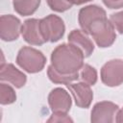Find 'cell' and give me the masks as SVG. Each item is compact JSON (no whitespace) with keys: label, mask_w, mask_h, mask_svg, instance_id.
I'll return each instance as SVG.
<instances>
[{"label":"cell","mask_w":123,"mask_h":123,"mask_svg":"<svg viewBox=\"0 0 123 123\" xmlns=\"http://www.w3.org/2000/svg\"><path fill=\"white\" fill-rule=\"evenodd\" d=\"M85 56L71 43L58 45L51 53V65L61 74H73L82 69Z\"/></svg>","instance_id":"6da1fadb"},{"label":"cell","mask_w":123,"mask_h":123,"mask_svg":"<svg viewBox=\"0 0 123 123\" xmlns=\"http://www.w3.org/2000/svg\"><path fill=\"white\" fill-rule=\"evenodd\" d=\"M114 30L113 25L107 16L95 19L88 28L89 35L100 48H107L113 44L116 38Z\"/></svg>","instance_id":"7a4b0ae2"},{"label":"cell","mask_w":123,"mask_h":123,"mask_svg":"<svg viewBox=\"0 0 123 123\" xmlns=\"http://www.w3.org/2000/svg\"><path fill=\"white\" fill-rule=\"evenodd\" d=\"M16 63L28 73H37L44 68L46 57L36 48L23 46L17 53Z\"/></svg>","instance_id":"3957f363"},{"label":"cell","mask_w":123,"mask_h":123,"mask_svg":"<svg viewBox=\"0 0 123 123\" xmlns=\"http://www.w3.org/2000/svg\"><path fill=\"white\" fill-rule=\"evenodd\" d=\"M40 30L46 42H57L63 37L65 26L60 16L49 14L40 19Z\"/></svg>","instance_id":"277c9868"},{"label":"cell","mask_w":123,"mask_h":123,"mask_svg":"<svg viewBox=\"0 0 123 123\" xmlns=\"http://www.w3.org/2000/svg\"><path fill=\"white\" fill-rule=\"evenodd\" d=\"M101 81L104 85L113 87L123 84V60L113 59L107 62L101 68Z\"/></svg>","instance_id":"5b68a950"},{"label":"cell","mask_w":123,"mask_h":123,"mask_svg":"<svg viewBox=\"0 0 123 123\" xmlns=\"http://www.w3.org/2000/svg\"><path fill=\"white\" fill-rule=\"evenodd\" d=\"M118 110V105L112 102H98L92 108L90 113V121L92 123H112L115 121V116Z\"/></svg>","instance_id":"8992f818"},{"label":"cell","mask_w":123,"mask_h":123,"mask_svg":"<svg viewBox=\"0 0 123 123\" xmlns=\"http://www.w3.org/2000/svg\"><path fill=\"white\" fill-rule=\"evenodd\" d=\"M21 22L12 14H4L0 17V37L4 41L16 40L21 34Z\"/></svg>","instance_id":"52a82bcc"},{"label":"cell","mask_w":123,"mask_h":123,"mask_svg":"<svg viewBox=\"0 0 123 123\" xmlns=\"http://www.w3.org/2000/svg\"><path fill=\"white\" fill-rule=\"evenodd\" d=\"M48 104L52 112L67 113L70 111L72 100L65 89L56 87L52 89L48 95Z\"/></svg>","instance_id":"ba28073f"},{"label":"cell","mask_w":123,"mask_h":123,"mask_svg":"<svg viewBox=\"0 0 123 123\" xmlns=\"http://www.w3.org/2000/svg\"><path fill=\"white\" fill-rule=\"evenodd\" d=\"M21 35L24 40L31 45H42L46 41L41 34L40 19L29 18L21 26Z\"/></svg>","instance_id":"9c48e42d"},{"label":"cell","mask_w":123,"mask_h":123,"mask_svg":"<svg viewBox=\"0 0 123 123\" xmlns=\"http://www.w3.org/2000/svg\"><path fill=\"white\" fill-rule=\"evenodd\" d=\"M65 86L72 93L77 107L82 109H87L90 106L93 99V92L88 84L80 82L76 84L69 83Z\"/></svg>","instance_id":"30bf717a"},{"label":"cell","mask_w":123,"mask_h":123,"mask_svg":"<svg viewBox=\"0 0 123 123\" xmlns=\"http://www.w3.org/2000/svg\"><path fill=\"white\" fill-rule=\"evenodd\" d=\"M107 13L106 11L97 6V5H88L84 8H82L78 14V21L80 24V27L82 28V31L86 33V35L89 34L88 28L89 25L97 18L100 17H106Z\"/></svg>","instance_id":"8fae6325"},{"label":"cell","mask_w":123,"mask_h":123,"mask_svg":"<svg viewBox=\"0 0 123 123\" xmlns=\"http://www.w3.org/2000/svg\"><path fill=\"white\" fill-rule=\"evenodd\" d=\"M0 80L11 83L16 88H21L27 82V76L12 63H4L0 66Z\"/></svg>","instance_id":"7c38bea8"},{"label":"cell","mask_w":123,"mask_h":123,"mask_svg":"<svg viewBox=\"0 0 123 123\" xmlns=\"http://www.w3.org/2000/svg\"><path fill=\"white\" fill-rule=\"evenodd\" d=\"M68 42L77 46L84 54L85 58L89 57L94 51V44L86 33L81 30H72L68 35Z\"/></svg>","instance_id":"4fadbf2b"},{"label":"cell","mask_w":123,"mask_h":123,"mask_svg":"<svg viewBox=\"0 0 123 123\" xmlns=\"http://www.w3.org/2000/svg\"><path fill=\"white\" fill-rule=\"evenodd\" d=\"M12 5L18 14L28 16L36 12L40 5V0H13Z\"/></svg>","instance_id":"5bb4252c"},{"label":"cell","mask_w":123,"mask_h":123,"mask_svg":"<svg viewBox=\"0 0 123 123\" xmlns=\"http://www.w3.org/2000/svg\"><path fill=\"white\" fill-rule=\"evenodd\" d=\"M47 75L49 80L54 84H62V85H67L69 83H72L79 79V72L73 73V74H61L59 73L51 64L47 68Z\"/></svg>","instance_id":"9a60e30c"},{"label":"cell","mask_w":123,"mask_h":123,"mask_svg":"<svg viewBox=\"0 0 123 123\" xmlns=\"http://www.w3.org/2000/svg\"><path fill=\"white\" fill-rule=\"evenodd\" d=\"M16 100V93L14 89L7 84H0V103L1 105H10Z\"/></svg>","instance_id":"2e32d148"},{"label":"cell","mask_w":123,"mask_h":123,"mask_svg":"<svg viewBox=\"0 0 123 123\" xmlns=\"http://www.w3.org/2000/svg\"><path fill=\"white\" fill-rule=\"evenodd\" d=\"M79 79L82 82L88 84L89 86H94L97 82V71L91 65L85 63L81 69Z\"/></svg>","instance_id":"e0dca14e"},{"label":"cell","mask_w":123,"mask_h":123,"mask_svg":"<svg viewBox=\"0 0 123 123\" xmlns=\"http://www.w3.org/2000/svg\"><path fill=\"white\" fill-rule=\"evenodd\" d=\"M46 2L52 11L58 12H63L73 6L71 0H46Z\"/></svg>","instance_id":"ac0fdd59"},{"label":"cell","mask_w":123,"mask_h":123,"mask_svg":"<svg viewBox=\"0 0 123 123\" xmlns=\"http://www.w3.org/2000/svg\"><path fill=\"white\" fill-rule=\"evenodd\" d=\"M110 21L113 25L114 29L118 31L119 34L123 35V11L111 14Z\"/></svg>","instance_id":"d6986e66"},{"label":"cell","mask_w":123,"mask_h":123,"mask_svg":"<svg viewBox=\"0 0 123 123\" xmlns=\"http://www.w3.org/2000/svg\"><path fill=\"white\" fill-rule=\"evenodd\" d=\"M47 122H73V120L67 115V113L53 112V114L47 120Z\"/></svg>","instance_id":"ffe728a7"},{"label":"cell","mask_w":123,"mask_h":123,"mask_svg":"<svg viewBox=\"0 0 123 123\" xmlns=\"http://www.w3.org/2000/svg\"><path fill=\"white\" fill-rule=\"evenodd\" d=\"M106 7L109 9H120L123 8V0H102Z\"/></svg>","instance_id":"44dd1931"},{"label":"cell","mask_w":123,"mask_h":123,"mask_svg":"<svg viewBox=\"0 0 123 123\" xmlns=\"http://www.w3.org/2000/svg\"><path fill=\"white\" fill-rule=\"evenodd\" d=\"M115 122L117 123H123V108L121 110H118L116 116H115Z\"/></svg>","instance_id":"7402d4cb"},{"label":"cell","mask_w":123,"mask_h":123,"mask_svg":"<svg viewBox=\"0 0 123 123\" xmlns=\"http://www.w3.org/2000/svg\"><path fill=\"white\" fill-rule=\"evenodd\" d=\"M91 0H71V2L73 3V5H82L85 3H87Z\"/></svg>","instance_id":"603a6c76"}]
</instances>
